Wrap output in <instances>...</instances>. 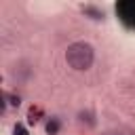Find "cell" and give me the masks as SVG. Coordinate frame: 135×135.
Masks as SVG:
<instances>
[{"mask_svg":"<svg viewBox=\"0 0 135 135\" xmlns=\"http://www.w3.org/2000/svg\"><path fill=\"white\" fill-rule=\"evenodd\" d=\"M4 99H8V103H11V105H19V97H15V95L4 93Z\"/></svg>","mask_w":135,"mask_h":135,"instance_id":"cell-2","label":"cell"},{"mask_svg":"<svg viewBox=\"0 0 135 135\" xmlns=\"http://www.w3.org/2000/svg\"><path fill=\"white\" fill-rule=\"evenodd\" d=\"M57 127H59V124H57V120H53V122H49V124H46V131H49V133H55V131H57Z\"/></svg>","mask_w":135,"mask_h":135,"instance_id":"cell-3","label":"cell"},{"mask_svg":"<svg viewBox=\"0 0 135 135\" xmlns=\"http://www.w3.org/2000/svg\"><path fill=\"white\" fill-rule=\"evenodd\" d=\"M93 59H95V51L89 42H72L65 51V61L76 72L89 70L93 65Z\"/></svg>","mask_w":135,"mask_h":135,"instance_id":"cell-1","label":"cell"},{"mask_svg":"<svg viewBox=\"0 0 135 135\" xmlns=\"http://www.w3.org/2000/svg\"><path fill=\"white\" fill-rule=\"evenodd\" d=\"M15 135H27V131L23 129V124H15Z\"/></svg>","mask_w":135,"mask_h":135,"instance_id":"cell-4","label":"cell"}]
</instances>
